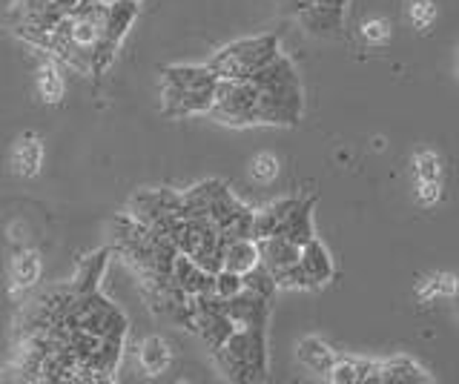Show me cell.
Returning <instances> with one entry per match:
<instances>
[{
  "mask_svg": "<svg viewBox=\"0 0 459 384\" xmlns=\"http://www.w3.org/2000/svg\"><path fill=\"white\" fill-rule=\"evenodd\" d=\"M138 362H141L147 376H161V373H167V367L172 362V350L161 336H150V338L141 341Z\"/></svg>",
  "mask_w": 459,
  "mask_h": 384,
  "instance_id": "cell-20",
  "label": "cell"
},
{
  "mask_svg": "<svg viewBox=\"0 0 459 384\" xmlns=\"http://www.w3.org/2000/svg\"><path fill=\"white\" fill-rule=\"evenodd\" d=\"M356 359H336L327 373V381L333 384H356Z\"/></svg>",
  "mask_w": 459,
  "mask_h": 384,
  "instance_id": "cell-31",
  "label": "cell"
},
{
  "mask_svg": "<svg viewBox=\"0 0 459 384\" xmlns=\"http://www.w3.org/2000/svg\"><path fill=\"white\" fill-rule=\"evenodd\" d=\"M387 38H391V23L385 18H373L362 26V40L368 47H382L387 44Z\"/></svg>",
  "mask_w": 459,
  "mask_h": 384,
  "instance_id": "cell-30",
  "label": "cell"
},
{
  "mask_svg": "<svg viewBox=\"0 0 459 384\" xmlns=\"http://www.w3.org/2000/svg\"><path fill=\"white\" fill-rule=\"evenodd\" d=\"M276 284L281 290H316V281L305 273V267L299 261L284 267L281 273H276Z\"/></svg>",
  "mask_w": 459,
  "mask_h": 384,
  "instance_id": "cell-24",
  "label": "cell"
},
{
  "mask_svg": "<svg viewBox=\"0 0 459 384\" xmlns=\"http://www.w3.org/2000/svg\"><path fill=\"white\" fill-rule=\"evenodd\" d=\"M109 255H112V247H100V250L86 255V259H81L75 278L69 281L72 290H75V293H95V290H100V278H104V273H107Z\"/></svg>",
  "mask_w": 459,
  "mask_h": 384,
  "instance_id": "cell-17",
  "label": "cell"
},
{
  "mask_svg": "<svg viewBox=\"0 0 459 384\" xmlns=\"http://www.w3.org/2000/svg\"><path fill=\"white\" fill-rule=\"evenodd\" d=\"M178 209H181V192L176 190H138L126 204L129 216L152 226V230H158Z\"/></svg>",
  "mask_w": 459,
  "mask_h": 384,
  "instance_id": "cell-7",
  "label": "cell"
},
{
  "mask_svg": "<svg viewBox=\"0 0 459 384\" xmlns=\"http://www.w3.org/2000/svg\"><path fill=\"white\" fill-rule=\"evenodd\" d=\"M413 175L416 181H439V158L437 152L420 149L413 155Z\"/></svg>",
  "mask_w": 459,
  "mask_h": 384,
  "instance_id": "cell-26",
  "label": "cell"
},
{
  "mask_svg": "<svg viewBox=\"0 0 459 384\" xmlns=\"http://www.w3.org/2000/svg\"><path fill=\"white\" fill-rule=\"evenodd\" d=\"M43 166V141L38 132H21L18 138H14V144L9 149V173L14 178H35L40 173Z\"/></svg>",
  "mask_w": 459,
  "mask_h": 384,
  "instance_id": "cell-8",
  "label": "cell"
},
{
  "mask_svg": "<svg viewBox=\"0 0 459 384\" xmlns=\"http://www.w3.org/2000/svg\"><path fill=\"white\" fill-rule=\"evenodd\" d=\"M456 287H459V278H454V276H430V278H425V284L420 287V298L434 302V298L454 295Z\"/></svg>",
  "mask_w": 459,
  "mask_h": 384,
  "instance_id": "cell-25",
  "label": "cell"
},
{
  "mask_svg": "<svg viewBox=\"0 0 459 384\" xmlns=\"http://www.w3.org/2000/svg\"><path fill=\"white\" fill-rule=\"evenodd\" d=\"M43 273V261H40V252L38 250H21L14 252V259L9 264V290L12 295L18 298L23 293H29L40 281Z\"/></svg>",
  "mask_w": 459,
  "mask_h": 384,
  "instance_id": "cell-11",
  "label": "cell"
},
{
  "mask_svg": "<svg viewBox=\"0 0 459 384\" xmlns=\"http://www.w3.org/2000/svg\"><path fill=\"white\" fill-rule=\"evenodd\" d=\"M210 118L224 126H255L258 121V90L253 81H219Z\"/></svg>",
  "mask_w": 459,
  "mask_h": 384,
  "instance_id": "cell-5",
  "label": "cell"
},
{
  "mask_svg": "<svg viewBox=\"0 0 459 384\" xmlns=\"http://www.w3.org/2000/svg\"><path fill=\"white\" fill-rule=\"evenodd\" d=\"M258 90V121L270 126H293L305 112V92L290 58L279 52L267 66H262L253 78Z\"/></svg>",
  "mask_w": 459,
  "mask_h": 384,
  "instance_id": "cell-1",
  "label": "cell"
},
{
  "mask_svg": "<svg viewBox=\"0 0 459 384\" xmlns=\"http://www.w3.org/2000/svg\"><path fill=\"white\" fill-rule=\"evenodd\" d=\"M279 49V35L267 32V35H253V38H241L227 44L224 49H219L210 58V69L219 81H247L253 78L258 69L267 66L273 58H276Z\"/></svg>",
  "mask_w": 459,
  "mask_h": 384,
  "instance_id": "cell-4",
  "label": "cell"
},
{
  "mask_svg": "<svg viewBox=\"0 0 459 384\" xmlns=\"http://www.w3.org/2000/svg\"><path fill=\"white\" fill-rule=\"evenodd\" d=\"M408 18L413 23V30L428 32L437 21V6L430 4V0H413L411 9H408Z\"/></svg>",
  "mask_w": 459,
  "mask_h": 384,
  "instance_id": "cell-28",
  "label": "cell"
},
{
  "mask_svg": "<svg viewBox=\"0 0 459 384\" xmlns=\"http://www.w3.org/2000/svg\"><path fill=\"white\" fill-rule=\"evenodd\" d=\"M219 75L204 66H164L161 69V115L190 118L210 115Z\"/></svg>",
  "mask_w": 459,
  "mask_h": 384,
  "instance_id": "cell-2",
  "label": "cell"
},
{
  "mask_svg": "<svg viewBox=\"0 0 459 384\" xmlns=\"http://www.w3.org/2000/svg\"><path fill=\"white\" fill-rule=\"evenodd\" d=\"M224 312L236 321V327H267L270 298L253 290H241L233 298H224Z\"/></svg>",
  "mask_w": 459,
  "mask_h": 384,
  "instance_id": "cell-9",
  "label": "cell"
},
{
  "mask_svg": "<svg viewBox=\"0 0 459 384\" xmlns=\"http://www.w3.org/2000/svg\"><path fill=\"white\" fill-rule=\"evenodd\" d=\"M434 376L428 370L411 359V355H394L379 364V384H430Z\"/></svg>",
  "mask_w": 459,
  "mask_h": 384,
  "instance_id": "cell-13",
  "label": "cell"
},
{
  "mask_svg": "<svg viewBox=\"0 0 459 384\" xmlns=\"http://www.w3.org/2000/svg\"><path fill=\"white\" fill-rule=\"evenodd\" d=\"M172 281L193 298L215 293V273H207V269L198 261H193L186 252H178L176 261H172Z\"/></svg>",
  "mask_w": 459,
  "mask_h": 384,
  "instance_id": "cell-10",
  "label": "cell"
},
{
  "mask_svg": "<svg viewBox=\"0 0 459 384\" xmlns=\"http://www.w3.org/2000/svg\"><path fill=\"white\" fill-rule=\"evenodd\" d=\"M299 23L305 26V32L313 38H339L344 30V9H330L313 4L305 12H299Z\"/></svg>",
  "mask_w": 459,
  "mask_h": 384,
  "instance_id": "cell-12",
  "label": "cell"
},
{
  "mask_svg": "<svg viewBox=\"0 0 459 384\" xmlns=\"http://www.w3.org/2000/svg\"><path fill=\"white\" fill-rule=\"evenodd\" d=\"M241 281H244V290H253L258 295L270 298V302H273V295H276V290H279L276 276H273L262 261H258L255 267H250L247 273L241 276Z\"/></svg>",
  "mask_w": 459,
  "mask_h": 384,
  "instance_id": "cell-23",
  "label": "cell"
},
{
  "mask_svg": "<svg viewBox=\"0 0 459 384\" xmlns=\"http://www.w3.org/2000/svg\"><path fill=\"white\" fill-rule=\"evenodd\" d=\"M313 4H319V6H330V9H348L351 0H313Z\"/></svg>",
  "mask_w": 459,
  "mask_h": 384,
  "instance_id": "cell-33",
  "label": "cell"
},
{
  "mask_svg": "<svg viewBox=\"0 0 459 384\" xmlns=\"http://www.w3.org/2000/svg\"><path fill=\"white\" fill-rule=\"evenodd\" d=\"M138 0H107V15H104V32H100V44L95 49L92 75H104L112 66L115 55H118L129 26L138 18Z\"/></svg>",
  "mask_w": 459,
  "mask_h": 384,
  "instance_id": "cell-6",
  "label": "cell"
},
{
  "mask_svg": "<svg viewBox=\"0 0 459 384\" xmlns=\"http://www.w3.org/2000/svg\"><path fill=\"white\" fill-rule=\"evenodd\" d=\"M301 198H279V201H273L262 209L253 212V238L262 241V238H270L281 230V224L287 221V216L299 207Z\"/></svg>",
  "mask_w": 459,
  "mask_h": 384,
  "instance_id": "cell-16",
  "label": "cell"
},
{
  "mask_svg": "<svg viewBox=\"0 0 459 384\" xmlns=\"http://www.w3.org/2000/svg\"><path fill=\"white\" fill-rule=\"evenodd\" d=\"M313 204H316V198H301L299 207L281 224L279 235L290 238L293 244H299V247H305L307 241L313 238Z\"/></svg>",
  "mask_w": 459,
  "mask_h": 384,
  "instance_id": "cell-19",
  "label": "cell"
},
{
  "mask_svg": "<svg viewBox=\"0 0 459 384\" xmlns=\"http://www.w3.org/2000/svg\"><path fill=\"white\" fill-rule=\"evenodd\" d=\"M212 355L230 381H241V384L264 381L267 379V327H236V333Z\"/></svg>",
  "mask_w": 459,
  "mask_h": 384,
  "instance_id": "cell-3",
  "label": "cell"
},
{
  "mask_svg": "<svg viewBox=\"0 0 459 384\" xmlns=\"http://www.w3.org/2000/svg\"><path fill=\"white\" fill-rule=\"evenodd\" d=\"M299 255H301V247L293 244L290 238L279 235V233L258 241V261H262L273 276L281 273L284 267L296 264V261H299Z\"/></svg>",
  "mask_w": 459,
  "mask_h": 384,
  "instance_id": "cell-14",
  "label": "cell"
},
{
  "mask_svg": "<svg viewBox=\"0 0 459 384\" xmlns=\"http://www.w3.org/2000/svg\"><path fill=\"white\" fill-rule=\"evenodd\" d=\"M258 264V241L255 238H236L224 244V269L244 276L250 267Z\"/></svg>",
  "mask_w": 459,
  "mask_h": 384,
  "instance_id": "cell-21",
  "label": "cell"
},
{
  "mask_svg": "<svg viewBox=\"0 0 459 384\" xmlns=\"http://www.w3.org/2000/svg\"><path fill=\"white\" fill-rule=\"evenodd\" d=\"M416 201L430 207L439 201V181H416Z\"/></svg>",
  "mask_w": 459,
  "mask_h": 384,
  "instance_id": "cell-32",
  "label": "cell"
},
{
  "mask_svg": "<svg viewBox=\"0 0 459 384\" xmlns=\"http://www.w3.org/2000/svg\"><path fill=\"white\" fill-rule=\"evenodd\" d=\"M296 359H299L301 367L307 370V373L327 376L330 367H333V362H336V353L330 350L322 338L307 336V338H301L299 345H296Z\"/></svg>",
  "mask_w": 459,
  "mask_h": 384,
  "instance_id": "cell-18",
  "label": "cell"
},
{
  "mask_svg": "<svg viewBox=\"0 0 459 384\" xmlns=\"http://www.w3.org/2000/svg\"><path fill=\"white\" fill-rule=\"evenodd\" d=\"M241 290H244V281H241L238 273H233V269L221 267L219 273H215V295H219V298H233Z\"/></svg>",
  "mask_w": 459,
  "mask_h": 384,
  "instance_id": "cell-29",
  "label": "cell"
},
{
  "mask_svg": "<svg viewBox=\"0 0 459 384\" xmlns=\"http://www.w3.org/2000/svg\"><path fill=\"white\" fill-rule=\"evenodd\" d=\"M35 95L40 98L43 104H49V107H57V104L64 101L66 83H64L61 73H57L52 64L38 66V73H35Z\"/></svg>",
  "mask_w": 459,
  "mask_h": 384,
  "instance_id": "cell-22",
  "label": "cell"
},
{
  "mask_svg": "<svg viewBox=\"0 0 459 384\" xmlns=\"http://www.w3.org/2000/svg\"><path fill=\"white\" fill-rule=\"evenodd\" d=\"M299 264L305 267V273L316 281V287H322V284L333 281L336 276V264H333V255L330 250L322 244L319 238H310L305 247H301V255H299Z\"/></svg>",
  "mask_w": 459,
  "mask_h": 384,
  "instance_id": "cell-15",
  "label": "cell"
},
{
  "mask_svg": "<svg viewBox=\"0 0 459 384\" xmlns=\"http://www.w3.org/2000/svg\"><path fill=\"white\" fill-rule=\"evenodd\" d=\"M276 175H279V161H276V155L262 152V155H255V158L250 161V178H253L255 183H270Z\"/></svg>",
  "mask_w": 459,
  "mask_h": 384,
  "instance_id": "cell-27",
  "label": "cell"
}]
</instances>
